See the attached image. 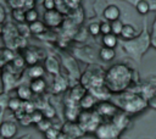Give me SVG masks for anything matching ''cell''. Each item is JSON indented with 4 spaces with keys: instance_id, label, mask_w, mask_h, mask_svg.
<instances>
[{
    "instance_id": "cell-42",
    "label": "cell",
    "mask_w": 156,
    "mask_h": 139,
    "mask_svg": "<svg viewBox=\"0 0 156 139\" xmlns=\"http://www.w3.org/2000/svg\"><path fill=\"white\" fill-rule=\"evenodd\" d=\"M45 117H44V113L40 111V110H35L33 113H32V119H33V123L34 124H38L40 121H43Z\"/></svg>"
},
{
    "instance_id": "cell-38",
    "label": "cell",
    "mask_w": 156,
    "mask_h": 139,
    "mask_svg": "<svg viewBox=\"0 0 156 139\" xmlns=\"http://www.w3.org/2000/svg\"><path fill=\"white\" fill-rule=\"evenodd\" d=\"M111 27H112V34L115 35H121L122 34V30H123V27H124V23L118 20V21H115L111 23Z\"/></svg>"
},
{
    "instance_id": "cell-19",
    "label": "cell",
    "mask_w": 156,
    "mask_h": 139,
    "mask_svg": "<svg viewBox=\"0 0 156 139\" xmlns=\"http://www.w3.org/2000/svg\"><path fill=\"white\" fill-rule=\"evenodd\" d=\"M29 87H30L33 94H35L37 96H39V95H41V94L46 90L48 84H46V82H45L44 78H39V79H33V80H30V82H29Z\"/></svg>"
},
{
    "instance_id": "cell-37",
    "label": "cell",
    "mask_w": 156,
    "mask_h": 139,
    "mask_svg": "<svg viewBox=\"0 0 156 139\" xmlns=\"http://www.w3.org/2000/svg\"><path fill=\"white\" fill-rule=\"evenodd\" d=\"M88 32L89 34L96 37L99 34H101V26H100V22H91L89 26H88Z\"/></svg>"
},
{
    "instance_id": "cell-31",
    "label": "cell",
    "mask_w": 156,
    "mask_h": 139,
    "mask_svg": "<svg viewBox=\"0 0 156 139\" xmlns=\"http://www.w3.org/2000/svg\"><path fill=\"white\" fill-rule=\"evenodd\" d=\"M23 107V101L20 99V98H10V100H9V109L11 110V111H13V112H17V111H20L21 109Z\"/></svg>"
},
{
    "instance_id": "cell-39",
    "label": "cell",
    "mask_w": 156,
    "mask_h": 139,
    "mask_svg": "<svg viewBox=\"0 0 156 139\" xmlns=\"http://www.w3.org/2000/svg\"><path fill=\"white\" fill-rule=\"evenodd\" d=\"M35 127H37V129H38V130H40L41 133H45L46 130H49V129L52 127V124H51L50 119L44 118V119H43V121H40L38 124H35Z\"/></svg>"
},
{
    "instance_id": "cell-45",
    "label": "cell",
    "mask_w": 156,
    "mask_h": 139,
    "mask_svg": "<svg viewBox=\"0 0 156 139\" xmlns=\"http://www.w3.org/2000/svg\"><path fill=\"white\" fill-rule=\"evenodd\" d=\"M9 100L10 98L6 95V93H2L1 94V100H0V104H1V113H4L5 109L9 107Z\"/></svg>"
},
{
    "instance_id": "cell-44",
    "label": "cell",
    "mask_w": 156,
    "mask_h": 139,
    "mask_svg": "<svg viewBox=\"0 0 156 139\" xmlns=\"http://www.w3.org/2000/svg\"><path fill=\"white\" fill-rule=\"evenodd\" d=\"M18 30H20V35H22V37H24V38H27V37L30 34L29 26H27V24H24V23H22V24L18 26Z\"/></svg>"
},
{
    "instance_id": "cell-11",
    "label": "cell",
    "mask_w": 156,
    "mask_h": 139,
    "mask_svg": "<svg viewBox=\"0 0 156 139\" xmlns=\"http://www.w3.org/2000/svg\"><path fill=\"white\" fill-rule=\"evenodd\" d=\"M61 132L74 138V139H79L85 134V132L82 129V127L78 124V122H66L62 126Z\"/></svg>"
},
{
    "instance_id": "cell-16",
    "label": "cell",
    "mask_w": 156,
    "mask_h": 139,
    "mask_svg": "<svg viewBox=\"0 0 156 139\" xmlns=\"http://www.w3.org/2000/svg\"><path fill=\"white\" fill-rule=\"evenodd\" d=\"M102 16L105 17V20L110 23L115 22V21H118L119 20V16H121V10L117 5L115 4H110L105 7L104 12H102Z\"/></svg>"
},
{
    "instance_id": "cell-17",
    "label": "cell",
    "mask_w": 156,
    "mask_h": 139,
    "mask_svg": "<svg viewBox=\"0 0 156 139\" xmlns=\"http://www.w3.org/2000/svg\"><path fill=\"white\" fill-rule=\"evenodd\" d=\"M87 94H88V89H87L85 87H83L80 83H78V84H74V85L71 88L68 96H69L72 100H74L76 102H79Z\"/></svg>"
},
{
    "instance_id": "cell-24",
    "label": "cell",
    "mask_w": 156,
    "mask_h": 139,
    "mask_svg": "<svg viewBox=\"0 0 156 139\" xmlns=\"http://www.w3.org/2000/svg\"><path fill=\"white\" fill-rule=\"evenodd\" d=\"M121 37L126 40V41H129V40H133V39H135L136 37H138V33H136V29H135V27L133 26V24H130V23H127V24H124V27H123V30H122V34H121Z\"/></svg>"
},
{
    "instance_id": "cell-13",
    "label": "cell",
    "mask_w": 156,
    "mask_h": 139,
    "mask_svg": "<svg viewBox=\"0 0 156 139\" xmlns=\"http://www.w3.org/2000/svg\"><path fill=\"white\" fill-rule=\"evenodd\" d=\"M18 132V126L13 121H4L0 127V134L2 139H12Z\"/></svg>"
},
{
    "instance_id": "cell-6",
    "label": "cell",
    "mask_w": 156,
    "mask_h": 139,
    "mask_svg": "<svg viewBox=\"0 0 156 139\" xmlns=\"http://www.w3.org/2000/svg\"><path fill=\"white\" fill-rule=\"evenodd\" d=\"M122 130L112 121H102L95 130L96 139H118Z\"/></svg>"
},
{
    "instance_id": "cell-27",
    "label": "cell",
    "mask_w": 156,
    "mask_h": 139,
    "mask_svg": "<svg viewBox=\"0 0 156 139\" xmlns=\"http://www.w3.org/2000/svg\"><path fill=\"white\" fill-rule=\"evenodd\" d=\"M28 26H29L30 33L32 34H35V35H41V34L46 33L48 29H49L46 27V24L44 22H41V21H37V22H34L32 24H28Z\"/></svg>"
},
{
    "instance_id": "cell-18",
    "label": "cell",
    "mask_w": 156,
    "mask_h": 139,
    "mask_svg": "<svg viewBox=\"0 0 156 139\" xmlns=\"http://www.w3.org/2000/svg\"><path fill=\"white\" fill-rule=\"evenodd\" d=\"M45 67L41 66V65H34V66H29L26 71V74L30 78V80L33 79H39V78H43L44 74H45Z\"/></svg>"
},
{
    "instance_id": "cell-46",
    "label": "cell",
    "mask_w": 156,
    "mask_h": 139,
    "mask_svg": "<svg viewBox=\"0 0 156 139\" xmlns=\"http://www.w3.org/2000/svg\"><path fill=\"white\" fill-rule=\"evenodd\" d=\"M66 4H67V6L71 11L77 10V9L80 7V1H77V0H66Z\"/></svg>"
},
{
    "instance_id": "cell-12",
    "label": "cell",
    "mask_w": 156,
    "mask_h": 139,
    "mask_svg": "<svg viewBox=\"0 0 156 139\" xmlns=\"http://www.w3.org/2000/svg\"><path fill=\"white\" fill-rule=\"evenodd\" d=\"M43 50L41 49H37V48H27L23 50V54L22 56L24 57L26 60V63L28 66H34V65H38V62L43 59V56L40 55Z\"/></svg>"
},
{
    "instance_id": "cell-10",
    "label": "cell",
    "mask_w": 156,
    "mask_h": 139,
    "mask_svg": "<svg viewBox=\"0 0 156 139\" xmlns=\"http://www.w3.org/2000/svg\"><path fill=\"white\" fill-rule=\"evenodd\" d=\"M63 65L67 68V71L69 72V80L78 83V79L80 80V77L82 76L79 73V67H78L76 60L73 57H71V56H68V57L65 56L63 57Z\"/></svg>"
},
{
    "instance_id": "cell-8",
    "label": "cell",
    "mask_w": 156,
    "mask_h": 139,
    "mask_svg": "<svg viewBox=\"0 0 156 139\" xmlns=\"http://www.w3.org/2000/svg\"><path fill=\"white\" fill-rule=\"evenodd\" d=\"M95 111L99 113V116L101 118H107L108 121H111L116 115L117 112L119 111L118 107L113 104V101L111 100H107V101H101V102H98L96 107H95Z\"/></svg>"
},
{
    "instance_id": "cell-50",
    "label": "cell",
    "mask_w": 156,
    "mask_h": 139,
    "mask_svg": "<svg viewBox=\"0 0 156 139\" xmlns=\"http://www.w3.org/2000/svg\"><path fill=\"white\" fill-rule=\"evenodd\" d=\"M58 139H74V138H72V137H69V135H67L65 133H61V135H60Z\"/></svg>"
},
{
    "instance_id": "cell-25",
    "label": "cell",
    "mask_w": 156,
    "mask_h": 139,
    "mask_svg": "<svg viewBox=\"0 0 156 139\" xmlns=\"http://www.w3.org/2000/svg\"><path fill=\"white\" fill-rule=\"evenodd\" d=\"M15 57H16V55H15V51L12 49L6 48V46H4L1 49V66L2 67L11 63L15 60Z\"/></svg>"
},
{
    "instance_id": "cell-3",
    "label": "cell",
    "mask_w": 156,
    "mask_h": 139,
    "mask_svg": "<svg viewBox=\"0 0 156 139\" xmlns=\"http://www.w3.org/2000/svg\"><path fill=\"white\" fill-rule=\"evenodd\" d=\"M150 44H151V38L149 37V34L144 29L143 33L139 34L135 39L129 40V41H124L123 49L126 50L127 54H129V56H133L135 60L139 61L140 57L143 56V54L147 50Z\"/></svg>"
},
{
    "instance_id": "cell-43",
    "label": "cell",
    "mask_w": 156,
    "mask_h": 139,
    "mask_svg": "<svg viewBox=\"0 0 156 139\" xmlns=\"http://www.w3.org/2000/svg\"><path fill=\"white\" fill-rule=\"evenodd\" d=\"M9 5L12 7V10L16 9H24V0H9ZM26 10V9H24Z\"/></svg>"
},
{
    "instance_id": "cell-22",
    "label": "cell",
    "mask_w": 156,
    "mask_h": 139,
    "mask_svg": "<svg viewBox=\"0 0 156 139\" xmlns=\"http://www.w3.org/2000/svg\"><path fill=\"white\" fill-rule=\"evenodd\" d=\"M96 99L88 91V94L79 101V106L83 111H91L94 107H96Z\"/></svg>"
},
{
    "instance_id": "cell-21",
    "label": "cell",
    "mask_w": 156,
    "mask_h": 139,
    "mask_svg": "<svg viewBox=\"0 0 156 139\" xmlns=\"http://www.w3.org/2000/svg\"><path fill=\"white\" fill-rule=\"evenodd\" d=\"M68 88V80L63 77V76H56L54 77V84H52V91L58 94V93H63L66 89Z\"/></svg>"
},
{
    "instance_id": "cell-9",
    "label": "cell",
    "mask_w": 156,
    "mask_h": 139,
    "mask_svg": "<svg viewBox=\"0 0 156 139\" xmlns=\"http://www.w3.org/2000/svg\"><path fill=\"white\" fill-rule=\"evenodd\" d=\"M44 23L46 24L48 28H56L62 26V23L65 22L63 15H61L57 10L54 11H45L44 12Z\"/></svg>"
},
{
    "instance_id": "cell-34",
    "label": "cell",
    "mask_w": 156,
    "mask_h": 139,
    "mask_svg": "<svg viewBox=\"0 0 156 139\" xmlns=\"http://www.w3.org/2000/svg\"><path fill=\"white\" fill-rule=\"evenodd\" d=\"M61 130H58L56 127H51L49 130H46L45 133H44V137H45V139H58L60 138V135H61Z\"/></svg>"
},
{
    "instance_id": "cell-49",
    "label": "cell",
    "mask_w": 156,
    "mask_h": 139,
    "mask_svg": "<svg viewBox=\"0 0 156 139\" xmlns=\"http://www.w3.org/2000/svg\"><path fill=\"white\" fill-rule=\"evenodd\" d=\"M149 106L156 110V96H152L151 99H149Z\"/></svg>"
},
{
    "instance_id": "cell-48",
    "label": "cell",
    "mask_w": 156,
    "mask_h": 139,
    "mask_svg": "<svg viewBox=\"0 0 156 139\" xmlns=\"http://www.w3.org/2000/svg\"><path fill=\"white\" fill-rule=\"evenodd\" d=\"M34 5H35L34 0H24V9L26 10H33Z\"/></svg>"
},
{
    "instance_id": "cell-26",
    "label": "cell",
    "mask_w": 156,
    "mask_h": 139,
    "mask_svg": "<svg viewBox=\"0 0 156 139\" xmlns=\"http://www.w3.org/2000/svg\"><path fill=\"white\" fill-rule=\"evenodd\" d=\"M99 57L104 62H110L116 57V51H115V49H110V48L102 46L99 50Z\"/></svg>"
},
{
    "instance_id": "cell-20",
    "label": "cell",
    "mask_w": 156,
    "mask_h": 139,
    "mask_svg": "<svg viewBox=\"0 0 156 139\" xmlns=\"http://www.w3.org/2000/svg\"><path fill=\"white\" fill-rule=\"evenodd\" d=\"M122 132L129 126V116L126 113V112H123V111H118L117 112V115L111 119Z\"/></svg>"
},
{
    "instance_id": "cell-36",
    "label": "cell",
    "mask_w": 156,
    "mask_h": 139,
    "mask_svg": "<svg viewBox=\"0 0 156 139\" xmlns=\"http://www.w3.org/2000/svg\"><path fill=\"white\" fill-rule=\"evenodd\" d=\"M56 10L61 13V15H67L68 16V13H69V9H68V6H67V4H66V1H63V0H56Z\"/></svg>"
},
{
    "instance_id": "cell-4",
    "label": "cell",
    "mask_w": 156,
    "mask_h": 139,
    "mask_svg": "<svg viewBox=\"0 0 156 139\" xmlns=\"http://www.w3.org/2000/svg\"><path fill=\"white\" fill-rule=\"evenodd\" d=\"M100 70H101L100 67H89V68H87V71L80 77L79 83L83 87H85L88 90L91 89V88L105 85V72L106 71L98 72Z\"/></svg>"
},
{
    "instance_id": "cell-7",
    "label": "cell",
    "mask_w": 156,
    "mask_h": 139,
    "mask_svg": "<svg viewBox=\"0 0 156 139\" xmlns=\"http://www.w3.org/2000/svg\"><path fill=\"white\" fill-rule=\"evenodd\" d=\"M1 34H2V39L6 44V48H10V49L15 48V41L20 37L18 27H16L12 23H7L1 27Z\"/></svg>"
},
{
    "instance_id": "cell-15",
    "label": "cell",
    "mask_w": 156,
    "mask_h": 139,
    "mask_svg": "<svg viewBox=\"0 0 156 139\" xmlns=\"http://www.w3.org/2000/svg\"><path fill=\"white\" fill-rule=\"evenodd\" d=\"M99 102L101 101H107L110 99H112V94L110 93V90L105 87V85H101V87H96V88H91L88 90Z\"/></svg>"
},
{
    "instance_id": "cell-28",
    "label": "cell",
    "mask_w": 156,
    "mask_h": 139,
    "mask_svg": "<svg viewBox=\"0 0 156 139\" xmlns=\"http://www.w3.org/2000/svg\"><path fill=\"white\" fill-rule=\"evenodd\" d=\"M101 43L105 48H110V49H115L118 44V38L115 34H107V35H102Z\"/></svg>"
},
{
    "instance_id": "cell-35",
    "label": "cell",
    "mask_w": 156,
    "mask_h": 139,
    "mask_svg": "<svg viewBox=\"0 0 156 139\" xmlns=\"http://www.w3.org/2000/svg\"><path fill=\"white\" fill-rule=\"evenodd\" d=\"M41 112L44 113V117L48 118V119H51V118H54V117L56 116V110H55V107H54L51 104H48V105L41 110Z\"/></svg>"
},
{
    "instance_id": "cell-47",
    "label": "cell",
    "mask_w": 156,
    "mask_h": 139,
    "mask_svg": "<svg viewBox=\"0 0 156 139\" xmlns=\"http://www.w3.org/2000/svg\"><path fill=\"white\" fill-rule=\"evenodd\" d=\"M5 18H6V11H5V6L2 4H0V23L4 24L5 23Z\"/></svg>"
},
{
    "instance_id": "cell-23",
    "label": "cell",
    "mask_w": 156,
    "mask_h": 139,
    "mask_svg": "<svg viewBox=\"0 0 156 139\" xmlns=\"http://www.w3.org/2000/svg\"><path fill=\"white\" fill-rule=\"evenodd\" d=\"M33 91L28 84H21L17 87V98H20L23 102L29 101L32 99Z\"/></svg>"
},
{
    "instance_id": "cell-41",
    "label": "cell",
    "mask_w": 156,
    "mask_h": 139,
    "mask_svg": "<svg viewBox=\"0 0 156 139\" xmlns=\"http://www.w3.org/2000/svg\"><path fill=\"white\" fill-rule=\"evenodd\" d=\"M43 6L45 9V11H54L56 10V0H44Z\"/></svg>"
},
{
    "instance_id": "cell-1",
    "label": "cell",
    "mask_w": 156,
    "mask_h": 139,
    "mask_svg": "<svg viewBox=\"0 0 156 139\" xmlns=\"http://www.w3.org/2000/svg\"><path fill=\"white\" fill-rule=\"evenodd\" d=\"M134 70L126 63L112 65L105 72V87L111 94H122L130 87L133 82Z\"/></svg>"
},
{
    "instance_id": "cell-33",
    "label": "cell",
    "mask_w": 156,
    "mask_h": 139,
    "mask_svg": "<svg viewBox=\"0 0 156 139\" xmlns=\"http://www.w3.org/2000/svg\"><path fill=\"white\" fill-rule=\"evenodd\" d=\"M38 18H39V13H38V11L35 9H33V10H26V23L32 24V23L39 21Z\"/></svg>"
},
{
    "instance_id": "cell-51",
    "label": "cell",
    "mask_w": 156,
    "mask_h": 139,
    "mask_svg": "<svg viewBox=\"0 0 156 139\" xmlns=\"http://www.w3.org/2000/svg\"><path fill=\"white\" fill-rule=\"evenodd\" d=\"M16 139H32V137L29 134H24V135H21L20 138H16Z\"/></svg>"
},
{
    "instance_id": "cell-5",
    "label": "cell",
    "mask_w": 156,
    "mask_h": 139,
    "mask_svg": "<svg viewBox=\"0 0 156 139\" xmlns=\"http://www.w3.org/2000/svg\"><path fill=\"white\" fill-rule=\"evenodd\" d=\"M78 124L82 127V129L87 133V132H93L95 133V130L98 129V127L101 124L102 118L99 116V113L94 110L91 111H82L78 118Z\"/></svg>"
},
{
    "instance_id": "cell-30",
    "label": "cell",
    "mask_w": 156,
    "mask_h": 139,
    "mask_svg": "<svg viewBox=\"0 0 156 139\" xmlns=\"http://www.w3.org/2000/svg\"><path fill=\"white\" fill-rule=\"evenodd\" d=\"M26 65H27L26 60H24V57L22 55H16L15 60L11 62V67L13 70H16V71H22L26 67Z\"/></svg>"
},
{
    "instance_id": "cell-2",
    "label": "cell",
    "mask_w": 156,
    "mask_h": 139,
    "mask_svg": "<svg viewBox=\"0 0 156 139\" xmlns=\"http://www.w3.org/2000/svg\"><path fill=\"white\" fill-rule=\"evenodd\" d=\"M112 100L113 104L128 116L136 115L149 106V100L144 95L135 93H122L117 96H112Z\"/></svg>"
},
{
    "instance_id": "cell-29",
    "label": "cell",
    "mask_w": 156,
    "mask_h": 139,
    "mask_svg": "<svg viewBox=\"0 0 156 139\" xmlns=\"http://www.w3.org/2000/svg\"><path fill=\"white\" fill-rule=\"evenodd\" d=\"M135 9H136V11L140 13V15H146L150 10H151V7H150V2L149 1H146V0H138V2H136V5H135Z\"/></svg>"
},
{
    "instance_id": "cell-14",
    "label": "cell",
    "mask_w": 156,
    "mask_h": 139,
    "mask_svg": "<svg viewBox=\"0 0 156 139\" xmlns=\"http://www.w3.org/2000/svg\"><path fill=\"white\" fill-rule=\"evenodd\" d=\"M44 67H45V71L49 72L50 74H52L54 77L60 76V61L56 56H54V55L46 56L45 61H44Z\"/></svg>"
},
{
    "instance_id": "cell-32",
    "label": "cell",
    "mask_w": 156,
    "mask_h": 139,
    "mask_svg": "<svg viewBox=\"0 0 156 139\" xmlns=\"http://www.w3.org/2000/svg\"><path fill=\"white\" fill-rule=\"evenodd\" d=\"M11 15H12L13 20L17 21L20 24H22V23L26 22V10H24V9H16V10H12Z\"/></svg>"
},
{
    "instance_id": "cell-40",
    "label": "cell",
    "mask_w": 156,
    "mask_h": 139,
    "mask_svg": "<svg viewBox=\"0 0 156 139\" xmlns=\"http://www.w3.org/2000/svg\"><path fill=\"white\" fill-rule=\"evenodd\" d=\"M100 26H101V34L102 35H107V34L112 33V27H111L110 22H107V21L100 22Z\"/></svg>"
}]
</instances>
